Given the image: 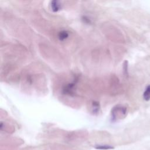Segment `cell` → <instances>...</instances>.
<instances>
[{
    "label": "cell",
    "instance_id": "obj_1",
    "mask_svg": "<svg viewBox=\"0 0 150 150\" xmlns=\"http://www.w3.org/2000/svg\"><path fill=\"white\" fill-rule=\"evenodd\" d=\"M143 98L145 101H149L150 100V85L147 86L143 93Z\"/></svg>",
    "mask_w": 150,
    "mask_h": 150
},
{
    "label": "cell",
    "instance_id": "obj_2",
    "mask_svg": "<svg viewBox=\"0 0 150 150\" xmlns=\"http://www.w3.org/2000/svg\"><path fill=\"white\" fill-rule=\"evenodd\" d=\"M51 7L53 11L56 12V11H58V10H59L60 8H61V5L59 4V1H52L51 3Z\"/></svg>",
    "mask_w": 150,
    "mask_h": 150
},
{
    "label": "cell",
    "instance_id": "obj_3",
    "mask_svg": "<svg viewBox=\"0 0 150 150\" xmlns=\"http://www.w3.org/2000/svg\"><path fill=\"white\" fill-rule=\"evenodd\" d=\"M68 36H69V34L66 31H62L59 33V38L61 41H63L66 40Z\"/></svg>",
    "mask_w": 150,
    "mask_h": 150
}]
</instances>
